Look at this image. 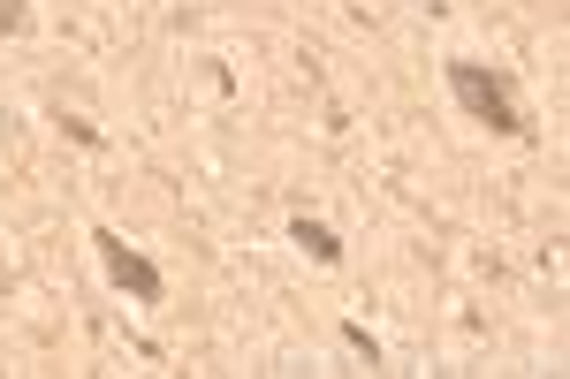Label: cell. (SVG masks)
I'll list each match as a JSON object with an SVG mask.
<instances>
[{"label": "cell", "instance_id": "1", "mask_svg": "<svg viewBox=\"0 0 570 379\" xmlns=\"http://www.w3.org/2000/svg\"><path fill=\"white\" fill-rule=\"evenodd\" d=\"M449 91H456V107H464L472 122H487L494 137H525V114H518V99H510V84H502L494 69H480V61H449Z\"/></svg>", "mask_w": 570, "mask_h": 379}, {"label": "cell", "instance_id": "4", "mask_svg": "<svg viewBox=\"0 0 570 379\" xmlns=\"http://www.w3.org/2000/svg\"><path fill=\"white\" fill-rule=\"evenodd\" d=\"M61 137H69V144H85V152H99V144H107V137H99L91 122H77V114H61Z\"/></svg>", "mask_w": 570, "mask_h": 379}, {"label": "cell", "instance_id": "2", "mask_svg": "<svg viewBox=\"0 0 570 379\" xmlns=\"http://www.w3.org/2000/svg\"><path fill=\"white\" fill-rule=\"evenodd\" d=\"M91 243H99V266H107V281L130 296V303H160V296H168V273H160L153 258L137 251V243H122L115 228H91Z\"/></svg>", "mask_w": 570, "mask_h": 379}, {"label": "cell", "instance_id": "3", "mask_svg": "<svg viewBox=\"0 0 570 379\" xmlns=\"http://www.w3.org/2000/svg\"><path fill=\"white\" fill-rule=\"evenodd\" d=\"M289 243H297L312 266H343V236H335L327 220H312V212H297V220H289Z\"/></svg>", "mask_w": 570, "mask_h": 379}, {"label": "cell", "instance_id": "5", "mask_svg": "<svg viewBox=\"0 0 570 379\" xmlns=\"http://www.w3.org/2000/svg\"><path fill=\"white\" fill-rule=\"evenodd\" d=\"M343 341H351V349H357V357H365V365H381V341L365 335V327H357V319H351V327H343Z\"/></svg>", "mask_w": 570, "mask_h": 379}, {"label": "cell", "instance_id": "6", "mask_svg": "<svg viewBox=\"0 0 570 379\" xmlns=\"http://www.w3.org/2000/svg\"><path fill=\"white\" fill-rule=\"evenodd\" d=\"M0 31H23V0H0Z\"/></svg>", "mask_w": 570, "mask_h": 379}]
</instances>
